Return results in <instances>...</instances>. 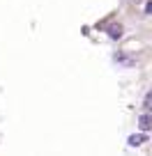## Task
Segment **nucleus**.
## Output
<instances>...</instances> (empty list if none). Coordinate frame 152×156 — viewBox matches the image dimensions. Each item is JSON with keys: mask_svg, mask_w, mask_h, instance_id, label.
I'll use <instances>...</instances> for the list:
<instances>
[{"mask_svg": "<svg viewBox=\"0 0 152 156\" xmlns=\"http://www.w3.org/2000/svg\"><path fill=\"white\" fill-rule=\"evenodd\" d=\"M129 145L132 147H138V145H143V142H145V133H138V136H129Z\"/></svg>", "mask_w": 152, "mask_h": 156, "instance_id": "2", "label": "nucleus"}, {"mask_svg": "<svg viewBox=\"0 0 152 156\" xmlns=\"http://www.w3.org/2000/svg\"><path fill=\"white\" fill-rule=\"evenodd\" d=\"M143 103H145V110L147 112H152V90L145 94V99H143Z\"/></svg>", "mask_w": 152, "mask_h": 156, "instance_id": "4", "label": "nucleus"}, {"mask_svg": "<svg viewBox=\"0 0 152 156\" xmlns=\"http://www.w3.org/2000/svg\"><path fill=\"white\" fill-rule=\"evenodd\" d=\"M118 62H124V64H134L129 55H118Z\"/></svg>", "mask_w": 152, "mask_h": 156, "instance_id": "5", "label": "nucleus"}, {"mask_svg": "<svg viewBox=\"0 0 152 156\" xmlns=\"http://www.w3.org/2000/svg\"><path fill=\"white\" fill-rule=\"evenodd\" d=\"M138 129H141V131H150V129H152V115H150V112L138 115Z\"/></svg>", "mask_w": 152, "mask_h": 156, "instance_id": "1", "label": "nucleus"}, {"mask_svg": "<svg viewBox=\"0 0 152 156\" xmlns=\"http://www.w3.org/2000/svg\"><path fill=\"white\" fill-rule=\"evenodd\" d=\"M108 34H111L113 39H118L120 34H122V25H120V23H113V25H108Z\"/></svg>", "mask_w": 152, "mask_h": 156, "instance_id": "3", "label": "nucleus"}, {"mask_svg": "<svg viewBox=\"0 0 152 156\" xmlns=\"http://www.w3.org/2000/svg\"><path fill=\"white\" fill-rule=\"evenodd\" d=\"M145 14H152V0H150V2H145Z\"/></svg>", "mask_w": 152, "mask_h": 156, "instance_id": "6", "label": "nucleus"}]
</instances>
